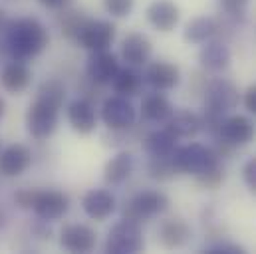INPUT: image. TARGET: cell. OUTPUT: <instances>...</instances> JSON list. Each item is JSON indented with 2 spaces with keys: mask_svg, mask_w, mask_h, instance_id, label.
Here are the masks:
<instances>
[{
  "mask_svg": "<svg viewBox=\"0 0 256 254\" xmlns=\"http://www.w3.org/2000/svg\"><path fill=\"white\" fill-rule=\"evenodd\" d=\"M4 112H6V104H4V100L0 98V120H2V116H4Z\"/></svg>",
  "mask_w": 256,
  "mask_h": 254,
  "instance_id": "40",
  "label": "cell"
},
{
  "mask_svg": "<svg viewBox=\"0 0 256 254\" xmlns=\"http://www.w3.org/2000/svg\"><path fill=\"white\" fill-rule=\"evenodd\" d=\"M32 163V153L22 143H12L0 151V175L18 177Z\"/></svg>",
  "mask_w": 256,
  "mask_h": 254,
  "instance_id": "13",
  "label": "cell"
},
{
  "mask_svg": "<svg viewBox=\"0 0 256 254\" xmlns=\"http://www.w3.org/2000/svg\"><path fill=\"white\" fill-rule=\"evenodd\" d=\"M133 4H135V0H104L106 10L116 18L129 16V12L133 10Z\"/></svg>",
  "mask_w": 256,
  "mask_h": 254,
  "instance_id": "32",
  "label": "cell"
},
{
  "mask_svg": "<svg viewBox=\"0 0 256 254\" xmlns=\"http://www.w3.org/2000/svg\"><path fill=\"white\" fill-rule=\"evenodd\" d=\"M153 52V46L149 42L147 36L139 34V32H131L124 38L122 42V58L129 66H143L149 62Z\"/></svg>",
  "mask_w": 256,
  "mask_h": 254,
  "instance_id": "17",
  "label": "cell"
},
{
  "mask_svg": "<svg viewBox=\"0 0 256 254\" xmlns=\"http://www.w3.org/2000/svg\"><path fill=\"white\" fill-rule=\"evenodd\" d=\"M198 60H200V66L204 70L222 72L230 64V50L222 42H216V40L204 42V46H202V50L198 54Z\"/></svg>",
  "mask_w": 256,
  "mask_h": 254,
  "instance_id": "23",
  "label": "cell"
},
{
  "mask_svg": "<svg viewBox=\"0 0 256 254\" xmlns=\"http://www.w3.org/2000/svg\"><path fill=\"white\" fill-rule=\"evenodd\" d=\"M131 171H133V155L128 151H122L108 161L104 169V179L110 185H122L129 179Z\"/></svg>",
  "mask_w": 256,
  "mask_h": 254,
  "instance_id": "25",
  "label": "cell"
},
{
  "mask_svg": "<svg viewBox=\"0 0 256 254\" xmlns=\"http://www.w3.org/2000/svg\"><path fill=\"white\" fill-rule=\"evenodd\" d=\"M32 80V72L28 70V66L20 60L8 62L2 72H0V86L8 92V94H20L28 88Z\"/></svg>",
  "mask_w": 256,
  "mask_h": 254,
  "instance_id": "19",
  "label": "cell"
},
{
  "mask_svg": "<svg viewBox=\"0 0 256 254\" xmlns=\"http://www.w3.org/2000/svg\"><path fill=\"white\" fill-rule=\"evenodd\" d=\"M177 147V137L167 129L151 131L143 139V151L149 157H169Z\"/></svg>",
  "mask_w": 256,
  "mask_h": 254,
  "instance_id": "24",
  "label": "cell"
},
{
  "mask_svg": "<svg viewBox=\"0 0 256 254\" xmlns=\"http://www.w3.org/2000/svg\"><path fill=\"white\" fill-rule=\"evenodd\" d=\"M68 208H70L68 194H64L62 190H54V189H46V190L38 189L36 198H34V204H32V210L44 222L60 220L66 212H68Z\"/></svg>",
  "mask_w": 256,
  "mask_h": 254,
  "instance_id": "8",
  "label": "cell"
},
{
  "mask_svg": "<svg viewBox=\"0 0 256 254\" xmlns=\"http://www.w3.org/2000/svg\"><path fill=\"white\" fill-rule=\"evenodd\" d=\"M68 122L74 131L88 135L96 129V110L88 100H76L68 106Z\"/></svg>",
  "mask_w": 256,
  "mask_h": 254,
  "instance_id": "20",
  "label": "cell"
},
{
  "mask_svg": "<svg viewBox=\"0 0 256 254\" xmlns=\"http://www.w3.org/2000/svg\"><path fill=\"white\" fill-rule=\"evenodd\" d=\"M86 72L94 84L106 86V84H112V80L120 72V62H118L116 54H112L108 50H98V52H92V56L88 58Z\"/></svg>",
  "mask_w": 256,
  "mask_h": 254,
  "instance_id": "12",
  "label": "cell"
},
{
  "mask_svg": "<svg viewBox=\"0 0 256 254\" xmlns=\"http://www.w3.org/2000/svg\"><path fill=\"white\" fill-rule=\"evenodd\" d=\"M242 179L252 194H256V155L250 157L242 167Z\"/></svg>",
  "mask_w": 256,
  "mask_h": 254,
  "instance_id": "36",
  "label": "cell"
},
{
  "mask_svg": "<svg viewBox=\"0 0 256 254\" xmlns=\"http://www.w3.org/2000/svg\"><path fill=\"white\" fill-rule=\"evenodd\" d=\"M167 126L165 129L171 131L177 139H191L194 137L200 129H202V122L196 114H192L189 110H181V112H173L171 118L165 122Z\"/></svg>",
  "mask_w": 256,
  "mask_h": 254,
  "instance_id": "21",
  "label": "cell"
},
{
  "mask_svg": "<svg viewBox=\"0 0 256 254\" xmlns=\"http://www.w3.org/2000/svg\"><path fill=\"white\" fill-rule=\"evenodd\" d=\"M60 244L68 252H92L98 244V234L88 224H68L60 232Z\"/></svg>",
  "mask_w": 256,
  "mask_h": 254,
  "instance_id": "11",
  "label": "cell"
},
{
  "mask_svg": "<svg viewBox=\"0 0 256 254\" xmlns=\"http://www.w3.org/2000/svg\"><path fill=\"white\" fill-rule=\"evenodd\" d=\"M38 98L56 106V108H62L66 100V86L60 80H46L42 82V86L38 88Z\"/></svg>",
  "mask_w": 256,
  "mask_h": 254,
  "instance_id": "29",
  "label": "cell"
},
{
  "mask_svg": "<svg viewBox=\"0 0 256 254\" xmlns=\"http://www.w3.org/2000/svg\"><path fill=\"white\" fill-rule=\"evenodd\" d=\"M218 32V24L208 16H198L191 20L185 28V40L191 44H204Z\"/></svg>",
  "mask_w": 256,
  "mask_h": 254,
  "instance_id": "26",
  "label": "cell"
},
{
  "mask_svg": "<svg viewBox=\"0 0 256 254\" xmlns=\"http://www.w3.org/2000/svg\"><path fill=\"white\" fill-rule=\"evenodd\" d=\"M36 192H38V189H20V190H16V194H14V202H16L20 208H24V210H32V204H34Z\"/></svg>",
  "mask_w": 256,
  "mask_h": 254,
  "instance_id": "35",
  "label": "cell"
},
{
  "mask_svg": "<svg viewBox=\"0 0 256 254\" xmlns=\"http://www.w3.org/2000/svg\"><path fill=\"white\" fill-rule=\"evenodd\" d=\"M238 88L224 80V78H216L206 86L204 92V108L218 112V114H226L230 110H234L238 106Z\"/></svg>",
  "mask_w": 256,
  "mask_h": 254,
  "instance_id": "7",
  "label": "cell"
},
{
  "mask_svg": "<svg viewBox=\"0 0 256 254\" xmlns=\"http://www.w3.org/2000/svg\"><path fill=\"white\" fill-rule=\"evenodd\" d=\"M171 159L177 167L179 173H191V175H200L202 171L218 165V155L214 149L200 145V143H189L185 147H175L171 153Z\"/></svg>",
  "mask_w": 256,
  "mask_h": 254,
  "instance_id": "2",
  "label": "cell"
},
{
  "mask_svg": "<svg viewBox=\"0 0 256 254\" xmlns=\"http://www.w3.org/2000/svg\"><path fill=\"white\" fill-rule=\"evenodd\" d=\"M135 108L133 104L129 102V98L124 96H112L104 102V108H102V120L104 124L114 129V131H122V129H128L135 124Z\"/></svg>",
  "mask_w": 256,
  "mask_h": 254,
  "instance_id": "9",
  "label": "cell"
},
{
  "mask_svg": "<svg viewBox=\"0 0 256 254\" xmlns=\"http://www.w3.org/2000/svg\"><path fill=\"white\" fill-rule=\"evenodd\" d=\"M147 173H149L151 179L169 181V179H173L179 171H177V167H175V163H173V159H171V155H169V157H151V161H149V165H147Z\"/></svg>",
  "mask_w": 256,
  "mask_h": 254,
  "instance_id": "28",
  "label": "cell"
},
{
  "mask_svg": "<svg viewBox=\"0 0 256 254\" xmlns=\"http://www.w3.org/2000/svg\"><path fill=\"white\" fill-rule=\"evenodd\" d=\"M145 80L149 86H153L157 92H167L173 90L179 80H181V72L175 64L169 62H153L147 66L145 72Z\"/></svg>",
  "mask_w": 256,
  "mask_h": 254,
  "instance_id": "16",
  "label": "cell"
},
{
  "mask_svg": "<svg viewBox=\"0 0 256 254\" xmlns=\"http://www.w3.org/2000/svg\"><path fill=\"white\" fill-rule=\"evenodd\" d=\"M58 110L60 108L36 98V102L28 108V114H26L28 133L38 141L48 139L56 131V126H58Z\"/></svg>",
  "mask_w": 256,
  "mask_h": 254,
  "instance_id": "5",
  "label": "cell"
},
{
  "mask_svg": "<svg viewBox=\"0 0 256 254\" xmlns=\"http://www.w3.org/2000/svg\"><path fill=\"white\" fill-rule=\"evenodd\" d=\"M112 86H114V90H116L118 96L133 98L141 90V76L135 70H131V68H124V70L120 68V72L112 80Z\"/></svg>",
  "mask_w": 256,
  "mask_h": 254,
  "instance_id": "27",
  "label": "cell"
},
{
  "mask_svg": "<svg viewBox=\"0 0 256 254\" xmlns=\"http://www.w3.org/2000/svg\"><path fill=\"white\" fill-rule=\"evenodd\" d=\"M6 26H8V18H6V12L0 8V32H6Z\"/></svg>",
  "mask_w": 256,
  "mask_h": 254,
  "instance_id": "39",
  "label": "cell"
},
{
  "mask_svg": "<svg viewBox=\"0 0 256 254\" xmlns=\"http://www.w3.org/2000/svg\"><path fill=\"white\" fill-rule=\"evenodd\" d=\"M244 106H246V110L250 114L256 116V86H250L246 90V94H244Z\"/></svg>",
  "mask_w": 256,
  "mask_h": 254,
  "instance_id": "37",
  "label": "cell"
},
{
  "mask_svg": "<svg viewBox=\"0 0 256 254\" xmlns=\"http://www.w3.org/2000/svg\"><path fill=\"white\" fill-rule=\"evenodd\" d=\"M86 20H88V18L84 16V12L70 10V12H64V14L60 16L58 24H60V30H62V34H64L66 38H76L78 32H80V28L86 24Z\"/></svg>",
  "mask_w": 256,
  "mask_h": 254,
  "instance_id": "30",
  "label": "cell"
},
{
  "mask_svg": "<svg viewBox=\"0 0 256 254\" xmlns=\"http://www.w3.org/2000/svg\"><path fill=\"white\" fill-rule=\"evenodd\" d=\"M218 6L228 14V16H242L246 6H248V0H218Z\"/></svg>",
  "mask_w": 256,
  "mask_h": 254,
  "instance_id": "34",
  "label": "cell"
},
{
  "mask_svg": "<svg viewBox=\"0 0 256 254\" xmlns=\"http://www.w3.org/2000/svg\"><path fill=\"white\" fill-rule=\"evenodd\" d=\"M167 208H169V196L165 192L155 189H145L141 192H137L129 202H126L122 214L128 220L141 222L145 218L163 214Z\"/></svg>",
  "mask_w": 256,
  "mask_h": 254,
  "instance_id": "3",
  "label": "cell"
},
{
  "mask_svg": "<svg viewBox=\"0 0 256 254\" xmlns=\"http://www.w3.org/2000/svg\"><path fill=\"white\" fill-rule=\"evenodd\" d=\"M173 112L175 110H173L171 102L163 94H159V92L145 96L143 102H141V116L147 122H151V124H163V122H167Z\"/></svg>",
  "mask_w": 256,
  "mask_h": 254,
  "instance_id": "22",
  "label": "cell"
},
{
  "mask_svg": "<svg viewBox=\"0 0 256 254\" xmlns=\"http://www.w3.org/2000/svg\"><path fill=\"white\" fill-rule=\"evenodd\" d=\"M216 135L226 145L236 147V145L250 143L254 139L256 129H254V124L248 118H244V116H228V118H222Z\"/></svg>",
  "mask_w": 256,
  "mask_h": 254,
  "instance_id": "10",
  "label": "cell"
},
{
  "mask_svg": "<svg viewBox=\"0 0 256 254\" xmlns=\"http://www.w3.org/2000/svg\"><path fill=\"white\" fill-rule=\"evenodd\" d=\"M222 181H224V171L220 165H214V167L202 171L200 175H196V183L204 189H216V187H220Z\"/></svg>",
  "mask_w": 256,
  "mask_h": 254,
  "instance_id": "31",
  "label": "cell"
},
{
  "mask_svg": "<svg viewBox=\"0 0 256 254\" xmlns=\"http://www.w3.org/2000/svg\"><path fill=\"white\" fill-rule=\"evenodd\" d=\"M50 36L36 18H18L6 26V48L14 60H30L44 52Z\"/></svg>",
  "mask_w": 256,
  "mask_h": 254,
  "instance_id": "1",
  "label": "cell"
},
{
  "mask_svg": "<svg viewBox=\"0 0 256 254\" xmlns=\"http://www.w3.org/2000/svg\"><path fill=\"white\" fill-rule=\"evenodd\" d=\"M147 20L159 32H171L179 24V6L171 0H153L147 6Z\"/></svg>",
  "mask_w": 256,
  "mask_h": 254,
  "instance_id": "15",
  "label": "cell"
},
{
  "mask_svg": "<svg viewBox=\"0 0 256 254\" xmlns=\"http://www.w3.org/2000/svg\"><path fill=\"white\" fill-rule=\"evenodd\" d=\"M159 240L165 248H181L191 238V226L183 218H167L159 224Z\"/></svg>",
  "mask_w": 256,
  "mask_h": 254,
  "instance_id": "18",
  "label": "cell"
},
{
  "mask_svg": "<svg viewBox=\"0 0 256 254\" xmlns=\"http://www.w3.org/2000/svg\"><path fill=\"white\" fill-rule=\"evenodd\" d=\"M204 252H208V254H244V248H242L240 244H234V242L218 240V242L210 244L208 248H204Z\"/></svg>",
  "mask_w": 256,
  "mask_h": 254,
  "instance_id": "33",
  "label": "cell"
},
{
  "mask_svg": "<svg viewBox=\"0 0 256 254\" xmlns=\"http://www.w3.org/2000/svg\"><path fill=\"white\" fill-rule=\"evenodd\" d=\"M78 44L90 52L108 50L116 40V26L108 20H86L76 36Z\"/></svg>",
  "mask_w": 256,
  "mask_h": 254,
  "instance_id": "6",
  "label": "cell"
},
{
  "mask_svg": "<svg viewBox=\"0 0 256 254\" xmlns=\"http://www.w3.org/2000/svg\"><path fill=\"white\" fill-rule=\"evenodd\" d=\"M42 6H46V8H52V10H58V8H64L66 4H68V0H38Z\"/></svg>",
  "mask_w": 256,
  "mask_h": 254,
  "instance_id": "38",
  "label": "cell"
},
{
  "mask_svg": "<svg viewBox=\"0 0 256 254\" xmlns=\"http://www.w3.org/2000/svg\"><path fill=\"white\" fill-rule=\"evenodd\" d=\"M116 196L106 189L88 190L82 198L84 212L94 220H106L116 212Z\"/></svg>",
  "mask_w": 256,
  "mask_h": 254,
  "instance_id": "14",
  "label": "cell"
},
{
  "mask_svg": "<svg viewBox=\"0 0 256 254\" xmlns=\"http://www.w3.org/2000/svg\"><path fill=\"white\" fill-rule=\"evenodd\" d=\"M143 230L139 222H133L128 218H122V222L114 224L108 232L106 240V252L110 254H135L143 250Z\"/></svg>",
  "mask_w": 256,
  "mask_h": 254,
  "instance_id": "4",
  "label": "cell"
}]
</instances>
